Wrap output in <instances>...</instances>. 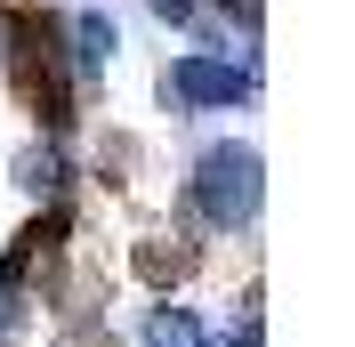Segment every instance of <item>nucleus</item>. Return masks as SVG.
I'll list each match as a JSON object with an SVG mask.
<instances>
[{
  "label": "nucleus",
  "instance_id": "nucleus-1",
  "mask_svg": "<svg viewBox=\"0 0 355 347\" xmlns=\"http://www.w3.org/2000/svg\"><path fill=\"white\" fill-rule=\"evenodd\" d=\"M186 194H194V218H202V226H218V235L250 226V218H259V202H266V162H259V146H243V137L202 146L194 178H186Z\"/></svg>",
  "mask_w": 355,
  "mask_h": 347
},
{
  "label": "nucleus",
  "instance_id": "nucleus-2",
  "mask_svg": "<svg viewBox=\"0 0 355 347\" xmlns=\"http://www.w3.org/2000/svg\"><path fill=\"white\" fill-rule=\"evenodd\" d=\"M162 97H170V105H234V97H250V65L186 49V57L162 73Z\"/></svg>",
  "mask_w": 355,
  "mask_h": 347
},
{
  "label": "nucleus",
  "instance_id": "nucleus-3",
  "mask_svg": "<svg viewBox=\"0 0 355 347\" xmlns=\"http://www.w3.org/2000/svg\"><path fill=\"white\" fill-rule=\"evenodd\" d=\"M65 33H73V73H105V65H113V49H121V24H113L105 8H81Z\"/></svg>",
  "mask_w": 355,
  "mask_h": 347
},
{
  "label": "nucleus",
  "instance_id": "nucleus-4",
  "mask_svg": "<svg viewBox=\"0 0 355 347\" xmlns=\"http://www.w3.org/2000/svg\"><path fill=\"white\" fill-rule=\"evenodd\" d=\"M137 347H210V331H202L194 307H146V323H137Z\"/></svg>",
  "mask_w": 355,
  "mask_h": 347
},
{
  "label": "nucleus",
  "instance_id": "nucleus-5",
  "mask_svg": "<svg viewBox=\"0 0 355 347\" xmlns=\"http://www.w3.org/2000/svg\"><path fill=\"white\" fill-rule=\"evenodd\" d=\"M17 186L41 194V202H57L65 194V146H57V137H49V146H24L17 153Z\"/></svg>",
  "mask_w": 355,
  "mask_h": 347
},
{
  "label": "nucleus",
  "instance_id": "nucleus-6",
  "mask_svg": "<svg viewBox=\"0 0 355 347\" xmlns=\"http://www.w3.org/2000/svg\"><path fill=\"white\" fill-rule=\"evenodd\" d=\"M186 266H194L186 242H146V251H137V275H146V282H178Z\"/></svg>",
  "mask_w": 355,
  "mask_h": 347
},
{
  "label": "nucleus",
  "instance_id": "nucleus-7",
  "mask_svg": "<svg viewBox=\"0 0 355 347\" xmlns=\"http://www.w3.org/2000/svg\"><path fill=\"white\" fill-rule=\"evenodd\" d=\"M17 323H24V291H17V282H0V339H8Z\"/></svg>",
  "mask_w": 355,
  "mask_h": 347
},
{
  "label": "nucleus",
  "instance_id": "nucleus-8",
  "mask_svg": "<svg viewBox=\"0 0 355 347\" xmlns=\"http://www.w3.org/2000/svg\"><path fill=\"white\" fill-rule=\"evenodd\" d=\"M162 24H202V0H154Z\"/></svg>",
  "mask_w": 355,
  "mask_h": 347
},
{
  "label": "nucleus",
  "instance_id": "nucleus-9",
  "mask_svg": "<svg viewBox=\"0 0 355 347\" xmlns=\"http://www.w3.org/2000/svg\"><path fill=\"white\" fill-rule=\"evenodd\" d=\"M226 347H266V331H259V307H243V323H234V339Z\"/></svg>",
  "mask_w": 355,
  "mask_h": 347
},
{
  "label": "nucleus",
  "instance_id": "nucleus-10",
  "mask_svg": "<svg viewBox=\"0 0 355 347\" xmlns=\"http://www.w3.org/2000/svg\"><path fill=\"white\" fill-rule=\"evenodd\" d=\"M0 57H8V17H0Z\"/></svg>",
  "mask_w": 355,
  "mask_h": 347
}]
</instances>
